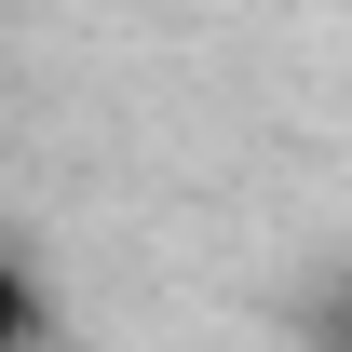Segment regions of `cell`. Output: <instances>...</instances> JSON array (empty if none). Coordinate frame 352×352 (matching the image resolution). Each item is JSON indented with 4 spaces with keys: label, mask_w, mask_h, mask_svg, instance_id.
<instances>
[{
    "label": "cell",
    "mask_w": 352,
    "mask_h": 352,
    "mask_svg": "<svg viewBox=\"0 0 352 352\" xmlns=\"http://www.w3.org/2000/svg\"><path fill=\"white\" fill-rule=\"evenodd\" d=\"M41 352H54V339H41Z\"/></svg>",
    "instance_id": "1"
}]
</instances>
